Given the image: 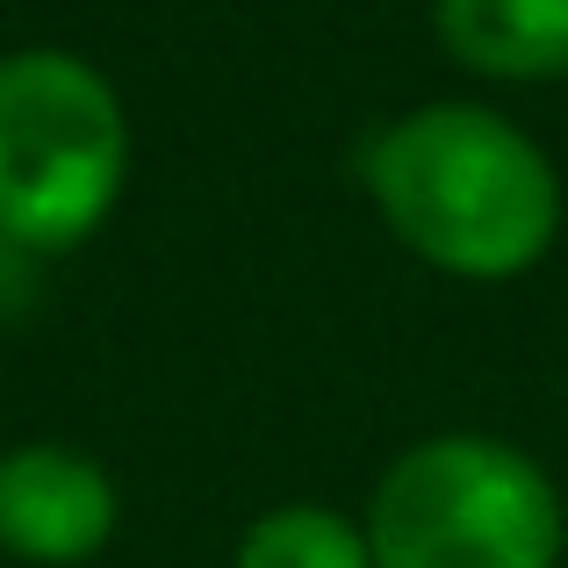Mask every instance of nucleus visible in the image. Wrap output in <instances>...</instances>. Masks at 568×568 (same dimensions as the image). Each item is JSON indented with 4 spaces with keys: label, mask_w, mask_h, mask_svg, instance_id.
<instances>
[{
    "label": "nucleus",
    "mask_w": 568,
    "mask_h": 568,
    "mask_svg": "<svg viewBox=\"0 0 568 568\" xmlns=\"http://www.w3.org/2000/svg\"><path fill=\"white\" fill-rule=\"evenodd\" d=\"M361 187L410 260L454 281H518L561 237V173L511 115L425 101L367 138Z\"/></svg>",
    "instance_id": "nucleus-1"
},
{
    "label": "nucleus",
    "mask_w": 568,
    "mask_h": 568,
    "mask_svg": "<svg viewBox=\"0 0 568 568\" xmlns=\"http://www.w3.org/2000/svg\"><path fill=\"white\" fill-rule=\"evenodd\" d=\"M375 568H561L568 511L526 446L439 432L382 468L367 497Z\"/></svg>",
    "instance_id": "nucleus-2"
},
{
    "label": "nucleus",
    "mask_w": 568,
    "mask_h": 568,
    "mask_svg": "<svg viewBox=\"0 0 568 568\" xmlns=\"http://www.w3.org/2000/svg\"><path fill=\"white\" fill-rule=\"evenodd\" d=\"M130 187V115L80 51L29 43L0 58V237L72 252Z\"/></svg>",
    "instance_id": "nucleus-3"
},
{
    "label": "nucleus",
    "mask_w": 568,
    "mask_h": 568,
    "mask_svg": "<svg viewBox=\"0 0 568 568\" xmlns=\"http://www.w3.org/2000/svg\"><path fill=\"white\" fill-rule=\"evenodd\" d=\"M123 526V489L87 446H0V555L29 568H87Z\"/></svg>",
    "instance_id": "nucleus-4"
},
{
    "label": "nucleus",
    "mask_w": 568,
    "mask_h": 568,
    "mask_svg": "<svg viewBox=\"0 0 568 568\" xmlns=\"http://www.w3.org/2000/svg\"><path fill=\"white\" fill-rule=\"evenodd\" d=\"M439 51L511 87L568 80V0H432Z\"/></svg>",
    "instance_id": "nucleus-5"
},
{
    "label": "nucleus",
    "mask_w": 568,
    "mask_h": 568,
    "mask_svg": "<svg viewBox=\"0 0 568 568\" xmlns=\"http://www.w3.org/2000/svg\"><path fill=\"white\" fill-rule=\"evenodd\" d=\"M231 568H375L367 526L332 504H274L237 532Z\"/></svg>",
    "instance_id": "nucleus-6"
}]
</instances>
